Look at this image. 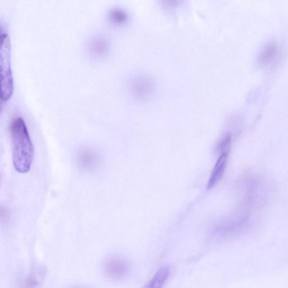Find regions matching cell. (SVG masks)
<instances>
[{"mask_svg": "<svg viewBox=\"0 0 288 288\" xmlns=\"http://www.w3.org/2000/svg\"><path fill=\"white\" fill-rule=\"evenodd\" d=\"M170 269L168 267H164L156 272L148 287H161L164 285L170 275Z\"/></svg>", "mask_w": 288, "mask_h": 288, "instance_id": "5b68a950", "label": "cell"}, {"mask_svg": "<svg viewBox=\"0 0 288 288\" xmlns=\"http://www.w3.org/2000/svg\"><path fill=\"white\" fill-rule=\"evenodd\" d=\"M229 151H224L220 154L216 162L215 166L212 171V174L209 179L207 188L211 189L213 186H215L217 182L221 180L223 174L225 169H226L227 161L229 156Z\"/></svg>", "mask_w": 288, "mask_h": 288, "instance_id": "3957f363", "label": "cell"}, {"mask_svg": "<svg viewBox=\"0 0 288 288\" xmlns=\"http://www.w3.org/2000/svg\"><path fill=\"white\" fill-rule=\"evenodd\" d=\"M154 82L151 78L146 76H140L134 81L132 89L136 97L140 99L149 97L154 91Z\"/></svg>", "mask_w": 288, "mask_h": 288, "instance_id": "7a4b0ae2", "label": "cell"}, {"mask_svg": "<svg viewBox=\"0 0 288 288\" xmlns=\"http://www.w3.org/2000/svg\"><path fill=\"white\" fill-rule=\"evenodd\" d=\"M13 162L21 174L29 171L34 158V148L22 118L15 119L11 125Z\"/></svg>", "mask_w": 288, "mask_h": 288, "instance_id": "6da1fadb", "label": "cell"}, {"mask_svg": "<svg viewBox=\"0 0 288 288\" xmlns=\"http://www.w3.org/2000/svg\"><path fill=\"white\" fill-rule=\"evenodd\" d=\"M279 50V45L276 41L269 42L261 51L259 57V62L262 65H266L273 60Z\"/></svg>", "mask_w": 288, "mask_h": 288, "instance_id": "277c9868", "label": "cell"}, {"mask_svg": "<svg viewBox=\"0 0 288 288\" xmlns=\"http://www.w3.org/2000/svg\"><path fill=\"white\" fill-rule=\"evenodd\" d=\"M231 135H225L218 143L216 146L217 151L220 153L224 152V151H229L230 144H231Z\"/></svg>", "mask_w": 288, "mask_h": 288, "instance_id": "8992f818", "label": "cell"}, {"mask_svg": "<svg viewBox=\"0 0 288 288\" xmlns=\"http://www.w3.org/2000/svg\"><path fill=\"white\" fill-rule=\"evenodd\" d=\"M114 19L116 22L119 24H123L126 22L127 15L122 10H118L114 13Z\"/></svg>", "mask_w": 288, "mask_h": 288, "instance_id": "ba28073f", "label": "cell"}, {"mask_svg": "<svg viewBox=\"0 0 288 288\" xmlns=\"http://www.w3.org/2000/svg\"><path fill=\"white\" fill-rule=\"evenodd\" d=\"M183 0H161V4L165 9L173 10L179 8Z\"/></svg>", "mask_w": 288, "mask_h": 288, "instance_id": "52a82bcc", "label": "cell"}]
</instances>
